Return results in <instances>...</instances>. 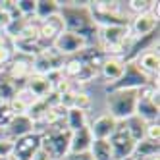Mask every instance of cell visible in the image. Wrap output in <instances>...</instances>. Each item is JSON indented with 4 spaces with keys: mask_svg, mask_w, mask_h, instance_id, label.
<instances>
[{
    "mask_svg": "<svg viewBox=\"0 0 160 160\" xmlns=\"http://www.w3.org/2000/svg\"><path fill=\"white\" fill-rule=\"evenodd\" d=\"M60 18L64 21V27L66 31H72L75 35H81L87 41L91 37H97V23L93 21V16H91V10H89V2L83 4H62L60 6Z\"/></svg>",
    "mask_w": 160,
    "mask_h": 160,
    "instance_id": "cell-1",
    "label": "cell"
},
{
    "mask_svg": "<svg viewBox=\"0 0 160 160\" xmlns=\"http://www.w3.org/2000/svg\"><path fill=\"white\" fill-rule=\"evenodd\" d=\"M97 37L100 41V50L104 56H123L128 54L133 35L129 27H98Z\"/></svg>",
    "mask_w": 160,
    "mask_h": 160,
    "instance_id": "cell-2",
    "label": "cell"
},
{
    "mask_svg": "<svg viewBox=\"0 0 160 160\" xmlns=\"http://www.w3.org/2000/svg\"><path fill=\"white\" fill-rule=\"evenodd\" d=\"M89 10L97 27H129V18L122 12V2L97 0L89 2Z\"/></svg>",
    "mask_w": 160,
    "mask_h": 160,
    "instance_id": "cell-3",
    "label": "cell"
},
{
    "mask_svg": "<svg viewBox=\"0 0 160 160\" xmlns=\"http://www.w3.org/2000/svg\"><path fill=\"white\" fill-rule=\"evenodd\" d=\"M70 137L72 131L68 128H58V125H48L41 131L42 148L47 151L54 160H64L70 154Z\"/></svg>",
    "mask_w": 160,
    "mask_h": 160,
    "instance_id": "cell-4",
    "label": "cell"
},
{
    "mask_svg": "<svg viewBox=\"0 0 160 160\" xmlns=\"http://www.w3.org/2000/svg\"><path fill=\"white\" fill-rule=\"evenodd\" d=\"M106 106L116 122H125L135 114L137 91H110L106 93Z\"/></svg>",
    "mask_w": 160,
    "mask_h": 160,
    "instance_id": "cell-5",
    "label": "cell"
},
{
    "mask_svg": "<svg viewBox=\"0 0 160 160\" xmlns=\"http://www.w3.org/2000/svg\"><path fill=\"white\" fill-rule=\"evenodd\" d=\"M151 77L141 72V68L137 66V62H125L123 73L118 81H114L106 85V93L110 91H139L147 85H151Z\"/></svg>",
    "mask_w": 160,
    "mask_h": 160,
    "instance_id": "cell-6",
    "label": "cell"
},
{
    "mask_svg": "<svg viewBox=\"0 0 160 160\" xmlns=\"http://www.w3.org/2000/svg\"><path fill=\"white\" fill-rule=\"evenodd\" d=\"M110 148H112V154H114V160H123V158H129L133 154V148H135V141L131 139V135L125 129L123 122H118L116 129L110 135Z\"/></svg>",
    "mask_w": 160,
    "mask_h": 160,
    "instance_id": "cell-7",
    "label": "cell"
},
{
    "mask_svg": "<svg viewBox=\"0 0 160 160\" xmlns=\"http://www.w3.org/2000/svg\"><path fill=\"white\" fill-rule=\"evenodd\" d=\"M64 62H66V58L62 54H58L54 48H47L33 58V73L48 75L54 72H62Z\"/></svg>",
    "mask_w": 160,
    "mask_h": 160,
    "instance_id": "cell-8",
    "label": "cell"
},
{
    "mask_svg": "<svg viewBox=\"0 0 160 160\" xmlns=\"http://www.w3.org/2000/svg\"><path fill=\"white\" fill-rule=\"evenodd\" d=\"M52 48L66 58V56H75L81 50L89 48V41L81 35H75L72 31H64L62 35L52 42Z\"/></svg>",
    "mask_w": 160,
    "mask_h": 160,
    "instance_id": "cell-9",
    "label": "cell"
},
{
    "mask_svg": "<svg viewBox=\"0 0 160 160\" xmlns=\"http://www.w3.org/2000/svg\"><path fill=\"white\" fill-rule=\"evenodd\" d=\"M42 141H41V133L33 131L29 135H23L19 139L14 141V148H12V160H31L41 148Z\"/></svg>",
    "mask_w": 160,
    "mask_h": 160,
    "instance_id": "cell-10",
    "label": "cell"
},
{
    "mask_svg": "<svg viewBox=\"0 0 160 160\" xmlns=\"http://www.w3.org/2000/svg\"><path fill=\"white\" fill-rule=\"evenodd\" d=\"M39 41H41V44L44 48H48L50 44L58 39L62 33L66 31V27H64V21H62V18H60V14L58 16H52V18H47V19H42V21H39Z\"/></svg>",
    "mask_w": 160,
    "mask_h": 160,
    "instance_id": "cell-11",
    "label": "cell"
},
{
    "mask_svg": "<svg viewBox=\"0 0 160 160\" xmlns=\"http://www.w3.org/2000/svg\"><path fill=\"white\" fill-rule=\"evenodd\" d=\"M6 73L14 79V81H27V79L33 75V58L29 56H21V54H16L12 60H10L8 68H6Z\"/></svg>",
    "mask_w": 160,
    "mask_h": 160,
    "instance_id": "cell-12",
    "label": "cell"
},
{
    "mask_svg": "<svg viewBox=\"0 0 160 160\" xmlns=\"http://www.w3.org/2000/svg\"><path fill=\"white\" fill-rule=\"evenodd\" d=\"M129 31H131L133 39L151 35V33L158 31V18L152 16L151 12L137 14V16L133 18V21H129Z\"/></svg>",
    "mask_w": 160,
    "mask_h": 160,
    "instance_id": "cell-13",
    "label": "cell"
},
{
    "mask_svg": "<svg viewBox=\"0 0 160 160\" xmlns=\"http://www.w3.org/2000/svg\"><path fill=\"white\" fill-rule=\"evenodd\" d=\"M118 122L114 120L110 114H102V116H98L93 123L89 125V131L91 135H93V139L97 141H108L110 135L114 133V129H116Z\"/></svg>",
    "mask_w": 160,
    "mask_h": 160,
    "instance_id": "cell-14",
    "label": "cell"
},
{
    "mask_svg": "<svg viewBox=\"0 0 160 160\" xmlns=\"http://www.w3.org/2000/svg\"><path fill=\"white\" fill-rule=\"evenodd\" d=\"M35 131V123H33V120L27 116V114H19V116H14L12 120H10V123L6 125V133H8V139H19V137L23 135H29Z\"/></svg>",
    "mask_w": 160,
    "mask_h": 160,
    "instance_id": "cell-15",
    "label": "cell"
},
{
    "mask_svg": "<svg viewBox=\"0 0 160 160\" xmlns=\"http://www.w3.org/2000/svg\"><path fill=\"white\" fill-rule=\"evenodd\" d=\"M123 68H125V62L122 60V56H104V60L100 64V75L110 85L122 77Z\"/></svg>",
    "mask_w": 160,
    "mask_h": 160,
    "instance_id": "cell-16",
    "label": "cell"
},
{
    "mask_svg": "<svg viewBox=\"0 0 160 160\" xmlns=\"http://www.w3.org/2000/svg\"><path fill=\"white\" fill-rule=\"evenodd\" d=\"M93 135L89 131V125L77 129V131H72V137H70V154H79V152H89L91 145H93Z\"/></svg>",
    "mask_w": 160,
    "mask_h": 160,
    "instance_id": "cell-17",
    "label": "cell"
},
{
    "mask_svg": "<svg viewBox=\"0 0 160 160\" xmlns=\"http://www.w3.org/2000/svg\"><path fill=\"white\" fill-rule=\"evenodd\" d=\"M25 89L35 97V98H47L52 93V85L48 81L47 75H39V73H33L27 81H25Z\"/></svg>",
    "mask_w": 160,
    "mask_h": 160,
    "instance_id": "cell-18",
    "label": "cell"
},
{
    "mask_svg": "<svg viewBox=\"0 0 160 160\" xmlns=\"http://www.w3.org/2000/svg\"><path fill=\"white\" fill-rule=\"evenodd\" d=\"M135 62H137V66L141 68V72L147 73L148 77L158 75V68H160V56H158V50H154V48L147 50V52H143Z\"/></svg>",
    "mask_w": 160,
    "mask_h": 160,
    "instance_id": "cell-19",
    "label": "cell"
},
{
    "mask_svg": "<svg viewBox=\"0 0 160 160\" xmlns=\"http://www.w3.org/2000/svg\"><path fill=\"white\" fill-rule=\"evenodd\" d=\"M60 6H62V2H58V0H35V18L39 21H42L47 18L58 16Z\"/></svg>",
    "mask_w": 160,
    "mask_h": 160,
    "instance_id": "cell-20",
    "label": "cell"
},
{
    "mask_svg": "<svg viewBox=\"0 0 160 160\" xmlns=\"http://www.w3.org/2000/svg\"><path fill=\"white\" fill-rule=\"evenodd\" d=\"M131 156L135 160H145V158H151V156H160V145L154 143V141L143 139L139 143H135V148H133Z\"/></svg>",
    "mask_w": 160,
    "mask_h": 160,
    "instance_id": "cell-21",
    "label": "cell"
},
{
    "mask_svg": "<svg viewBox=\"0 0 160 160\" xmlns=\"http://www.w3.org/2000/svg\"><path fill=\"white\" fill-rule=\"evenodd\" d=\"M18 91H19L18 83L6 73V70H0V102L12 100V98L16 97Z\"/></svg>",
    "mask_w": 160,
    "mask_h": 160,
    "instance_id": "cell-22",
    "label": "cell"
},
{
    "mask_svg": "<svg viewBox=\"0 0 160 160\" xmlns=\"http://www.w3.org/2000/svg\"><path fill=\"white\" fill-rule=\"evenodd\" d=\"M123 125H125V129H128V133L131 135V139L135 141V143H139V141H143L145 139V131H147V123L139 118V116H133L131 118H128L123 122Z\"/></svg>",
    "mask_w": 160,
    "mask_h": 160,
    "instance_id": "cell-23",
    "label": "cell"
},
{
    "mask_svg": "<svg viewBox=\"0 0 160 160\" xmlns=\"http://www.w3.org/2000/svg\"><path fill=\"white\" fill-rule=\"evenodd\" d=\"M64 120H66V128L70 131H77V129L85 128V125H89L87 123V112L77 110V108H68Z\"/></svg>",
    "mask_w": 160,
    "mask_h": 160,
    "instance_id": "cell-24",
    "label": "cell"
},
{
    "mask_svg": "<svg viewBox=\"0 0 160 160\" xmlns=\"http://www.w3.org/2000/svg\"><path fill=\"white\" fill-rule=\"evenodd\" d=\"M89 154L93 156V160H114V154H112V148H110V143L108 141H93L89 148Z\"/></svg>",
    "mask_w": 160,
    "mask_h": 160,
    "instance_id": "cell-25",
    "label": "cell"
},
{
    "mask_svg": "<svg viewBox=\"0 0 160 160\" xmlns=\"http://www.w3.org/2000/svg\"><path fill=\"white\" fill-rule=\"evenodd\" d=\"M14 58V44L10 37H4V41L0 42V70L2 66H8L10 60Z\"/></svg>",
    "mask_w": 160,
    "mask_h": 160,
    "instance_id": "cell-26",
    "label": "cell"
},
{
    "mask_svg": "<svg viewBox=\"0 0 160 160\" xmlns=\"http://www.w3.org/2000/svg\"><path fill=\"white\" fill-rule=\"evenodd\" d=\"M72 108L89 112V108H91V97L87 93H83V91H73V95H72Z\"/></svg>",
    "mask_w": 160,
    "mask_h": 160,
    "instance_id": "cell-27",
    "label": "cell"
},
{
    "mask_svg": "<svg viewBox=\"0 0 160 160\" xmlns=\"http://www.w3.org/2000/svg\"><path fill=\"white\" fill-rule=\"evenodd\" d=\"M14 2H16V8L21 18H25V19L35 18V0H14Z\"/></svg>",
    "mask_w": 160,
    "mask_h": 160,
    "instance_id": "cell-28",
    "label": "cell"
},
{
    "mask_svg": "<svg viewBox=\"0 0 160 160\" xmlns=\"http://www.w3.org/2000/svg\"><path fill=\"white\" fill-rule=\"evenodd\" d=\"M128 6H129L131 12H135V14H145V12L151 10L152 0H131V2H128Z\"/></svg>",
    "mask_w": 160,
    "mask_h": 160,
    "instance_id": "cell-29",
    "label": "cell"
},
{
    "mask_svg": "<svg viewBox=\"0 0 160 160\" xmlns=\"http://www.w3.org/2000/svg\"><path fill=\"white\" fill-rule=\"evenodd\" d=\"M12 118H14V114L10 110L8 102H0V129H6V125L10 123Z\"/></svg>",
    "mask_w": 160,
    "mask_h": 160,
    "instance_id": "cell-30",
    "label": "cell"
},
{
    "mask_svg": "<svg viewBox=\"0 0 160 160\" xmlns=\"http://www.w3.org/2000/svg\"><path fill=\"white\" fill-rule=\"evenodd\" d=\"M12 148H14V141L8 137H0V158H12Z\"/></svg>",
    "mask_w": 160,
    "mask_h": 160,
    "instance_id": "cell-31",
    "label": "cell"
},
{
    "mask_svg": "<svg viewBox=\"0 0 160 160\" xmlns=\"http://www.w3.org/2000/svg\"><path fill=\"white\" fill-rule=\"evenodd\" d=\"M145 139H148V141H154V143H158V141H160V125H158V122L147 123Z\"/></svg>",
    "mask_w": 160,
    "mask_h": 160,
    "instance_id": "cell-32",
    "label": "cell"
},
{
    "mask_svg": "<svg viewBox=\"0 0 160 160\" xmlns=\"http://www.w3.org/2000/svg\"><path fill=\"white\" fill-rule=\"evenodd\" d=\"M31 160H54V158H52V156H50V154H48V152H47V151H44V148L41 147L39 151H37L35 154H33V158H31Z\"/></svg>",
    "mask_w": 160,
    "mask_h": 160,
    "instance_id": "cell-33",
    "label": "cell"
},
{
    "mask_svg": "<svg viewBox=\"0 0 160 160\" xmlns=\"http://www.w3.org/2000/svg\"><path fill=\"white\" fill-rule=\"evenodd\" d=\"M64 160H93L89 152H79V154H68Z\"/></svg>",
    "mask_w": 160,
    "mask_h": 160,
    "instance_id": "cell-34",
    "label": "cell"
},
{
    "mask_svg": "<svg viewBox=\"0 0 160 160\" xmlns=\"http://www.w3.org/2000/svg\"><path fill=\"white\" fill-rule=\"evenodd\" d=\"M4 37H6V35H4V31H2V29H0V42H2V41H4Z\"/></svg>",
    "mask_w": 160,
    "mask_h": 160,
    "instance_id": "cell-35",
    "label": "cell"
},
{
    "mask_svg": "<svg viewBox=\"0 0 160 160\" xmlns=\"http://www.w3.org/2000/svg\"><path fill=\"white\" fill-rule=\"evenodd\" d=\"M145 160H160V156H151V158H145Z\"/></svg>",
    "mask_w": 160,
    "mask_h": 160,
    "instance_id": "cell-36",
    "label": "cell"
},
{
    "mask_svg": "<svg viewBox=\"0 0 160 160\" xmlns=\"http://www.w3.org/2000/svg\"><path fill=\"white\" fill-rule=\"evenodd\" d=\"M123 160H135V158H133V156H129V158H123Z\"/></svg>",
    "mask_w": 160,
    "mask_h": 160,
    "instance_id": "cell-37",
    "label": "cell"
},
{
    "mask_svg": "<svg viewBox=\"0 0 160 160\" xmlns=\"http://www.w3.org/2000/svg\"><path fill=\"white\" fill-rule=\"evenodd\" d=\"M0 160H6V158H0ZM8 160H10V158H8Z\"/></svg>",
    "mask_w": 160,
    "mask_h": 160,
    "instance_id": "cell-38",
    "label": "cell"
},
{
    "mask_svg": "<svg viewBox=\"0 0 160 160\" xmlns=\"http://www.w3.org/2000/svg\"><path fill=\"white\" fill-rule=\"evenodd\" d=\"M10 160H12V158H10Z\"/></svg>",
    "mask_w": 160,
    "mask_h": 160,
    "instance_id": "cell-39",
    "label": "cell"
}]
</instances>
